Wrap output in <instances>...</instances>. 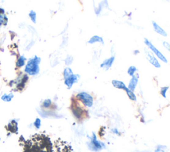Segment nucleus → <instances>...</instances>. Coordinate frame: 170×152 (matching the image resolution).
I'll return each instance as SVG.
<instances>
[{"instance_id": "4", "label": "nucleus", "mask_w": 170, "mask_h": 152, "mask_svg": "<svg viewBox=\"0 0 170 152\" xmlns=\"http://www.w3.org/2000/svg\"><path fill=\"white\" fill-rule=\"evenodd\" d=\"M144 43L147 46H148V48L150 49V50L152 51L153 54H155L158 58H160V59H161L163 62L168 63V59H166L165 57L158 50V49L155 46H154V45L151 42H150L148 39H146V38H145V40H144Z\"/></svg>"}, {"instance_id": "2", "label": "nucleus", "mask_w": 170, "mask_h": 152, "mask_svg": "<svg viewBox=\"0 0 170 152\" xmlns=\"http://www.w3.org/2000/svg\"><path fill=\"white\" fill-rule=\"evenodd\" d=\"M76 98L80 100L84 106L87 108L92 107L94 104V99L91 94L87 92H80L76 95Z\"/></svg>"}, {"instance_id": "1", "label": "nucleus", "mask_w": 170, "mask_h": 152, "mask_svg": "<svg viewBox=\"0 0 170 152\" xmlns=\"http://www.w3.org/2000/svg\"><path fill=\"white\" fill-rule=\"evenodd\" d=\"M39 57L35 55L33 58H30L27 62L25 67V72L29 75H37L40 71L39 64L41 63Z\"/></svg>"}, {"instance_id": "27", "label": "nucleus", "mask_w": 170, "mask_h": 152, "mask_svg": "<svg viewBox=\"0 0 170 152\" xmlns=\"http://www.w3.org/2000/svg\"><path fill=\"white\" fill-rule=\"evenodd\" d=\"M0 140H1V138H0Z\"/></svg>"}, {"instance_id": "11", "label": "nucleus", "mask_w": 170, "mask_h": 152, "mask_svg": "<svg viewBox=\"0 0 170 152\" xmlns=\"http://www.w3.org/2000/svg\"><path fill=\"white\" fill-rule=\"evenodd\" d=\"M152 24H153V29L154 30H155V32L157 33H159L160 35H161V36H163L164 37H167L168 36V34L167 33H166V32L165 31V30L164 29H162L160 26L158 25L156 22L155 21H153L152 22Z\"/></svg>"}, {"instance_id": "3", "label": "nucleus", "mask_w": 170, "mask_h": 152, "mask_svg": "<svg viewBox=\"0 0 170 152\" xmlns=\"http://www.w3.org/2000/svg\"><path fill=\"white\" fill-rule=\"evenodd\" d=\"M88 148L93 151H98L105 147L104 143L98 141L94 133H92V136L91 138V142L88 143Z\"/></svg>"}, {"instance_id": "9", "label": "nucleus", "mask_w": 170, "mask_h": 152, "mask_svg": "<svg viewBox=\"0 0 170 152\" xmlns=\"http://www.w3.org/2000/svg\"><path fill=\"white\" fill-rule=\"evenodd\" d=\"M138 83V75H134V76H132V78H131L128 88L130 90L132 91V92H134V91L136 89Z\"/></svg>"}, {"instance_id": "18", "label": "nucleus", "mask_w": 170, "mask_h": 152, "mask_svg": "<svg viewBox=\"0 0 170 152\" xmlns=\"http://www.w3.org/2000/svg\"><path fill=\"white\" fill-rule=\"evenodd\" d=\"M52 105V101L50 100V99H47V100H45L42 102V108L45 109H48Z\"/></svg>"}, {"instance_id": "25", "label": "nucleus", "mask_w": 170, "mask_h": 152, "mask_svg": "<svg viewBox=\"0 0 170 152\" xmlns=\"http://www.w3.org/2000/svg\"><path fill=\"white\" fill-rule=\"evenodd\" d=\"M163 45H164V46L166 49H167L168 51L169 50V47H170V45H169V44L168 42H167V41H164Z\"/></svg>"}, {"instance_id": "13", "label": "nucleus", "mask_w": 170, "mask_h": 152, "mask_svg": "<svg viewBox=\"0 0 170 152\" xmlns=\"http://www.w3.org/2000/svg\"><path fill=\"white\" fill-rule=\"evenodd\" d=\"M27 58L24 55H21L19 56L17 62H16V66L18 68H21L22 67H24L25 65V62H26Z\"/></svg>"}, {"instance_id": "22", "label": "nucleus", "mask_w": 170, "mask_h": 152, "mask_svg": "<svg viewBox=\"0 0 170 152\" xmlns=\"http://www.w3.org/2000/svg\"><path fill=\"white\" fill-rule=\"evenodd\" d=\"M168 89H169V87H164L161 88L160 93L164 98H166V93H167Z\"/></svg>"}, {"instance_id": "15", "label": "nucleus", "mask_w": 170, "mask_h": 152, "mask_svg": "<svg viewBox=\"0 0 170 152\" xmlns=\"http://www.w3.org/2000/svg\"><path fill=\"white\" fill-rule=\"evenodd\" d=\"M7 22H8V18L7 17L6 14H0V28H1L2 25L6 26L7 24Z\"/></svg>"}, {"instance_id": "24", "label": "nucleus", "mask_w": 170, "mask_h": 152, "mask_svg": "<svg viewBox=\"0 0 170 152\" xmlns=\"http://www.w3.org/2000/svg\"><path fill=\"white\" fill-rule=\"evenodd\" d=\"M166 148V146H158L155 150V152H165L164 149Z\"/></svg>"}, {"instance_id": "5", "label": "nucleus", "mask_w": 170, "mask_h": 152, "mask_svg": "<svg viewBox=\"0 0 170 152\" xmlns=\"http://www.w3.org/2000/svg\"><path fill=\"white\" fill-rule=\"evenodd\" d=\"M145 53H146V58L149 61V62L152 64L156 68H160L161 67L160 63L158 62V60L156 59V58L154 56L153 53L147 49H145Z\"/></svg>"}, {"instance_id": "6", "label": "nucleus", "mask_w": 170, "mask_h": 152, "mask_svg": "<svg viewBox=\"0 0 170 152\" xmlns=\"http://www.w3.org/2000/svg\"><path fill=\"white\" fill-rule=\"evenodd\" d=\"M79 79H80V75L79 74H73L72 75L68 76V78L65 79V82H64L65 84L67 86L68 89H71L75 83L78 82Z\"/></svg>"}, {"instance_id": "8", "label": "nucleus", "mask_w": 170, "mask_h": 152, "mask_svg": "<svg viewBox=\"0 0 170 152\" xmlns=\"http://www.w3.org/2000/svg\"><path fill=\"white\" fill-rule=\"evenodd\" d=\"M114 59H115L114 56H112L109 58L106 59L101 64H100V67L104 68L105 70H109L112 67V66H113V64L114 62Z\"/></svg>"}, {"instance_id": "17", "label": "nucleus", "mask_w": 170, "mask_h": 152, "mask_svg": "<svg viewBox=\"0 0 170 152\" xmlns=\"http://www.w3.org/2000/svg\"><path fill=\"white\" fill-rule=\"evenodd\" d=\"M73 74V71L71 70V68L70 67H66L63 71V76H64V79L68 78V76H70L71 75Z\"/></svg>"}, {"instance_id": "19", "label": "nucleus", "mask_w": 170, "mask_h": 152, "mask_svg": "<svg viewBox=\"0 0 170 152\" xmlns=\"http://www.w3.org/2000/svg\"><path fill=\"white\" fill-rule=\"evenodd\" d=\"M29 16L31 19V20L34 24H36V21H37V13L35 11L31 10L29 12Z\"/></svg>"}, {"instance_id": "14", "label": "nucleus", "mask_w": 170, "mask_h": 152, "mask_svg": "<svg viewBox=\"0 0 170 152\" xmlns=\"http://www.w3.org/2000/svg\"><path fill=\"white\" fill-rule=\"evenodd\" d=\"M14 97V95L12 93H4L3 96L1 97L2 100H3V101L6 102H9Z\"/></svg>"}, {"instance_id": "21", "label": "nucleus", "mask_w": 170, "mask_h": 152, "mask_svg": "<svg viewBox=\"0 0 170 152\" xmlns=\"http://www.w3.org/2000/svg\"><path fill=\"white\" fill-rule=\"evenodd\" d=\"M33 125H34V126L35 127V128L39 129L41 127V119L39 118V117L36 118L35 120V121H34Z\"/></svg>"}, {"instance_id": "16", "label": "nucleus", "mask_w": 170, "mask_h": 152, "mask_svg": "<svg viewBox=\"0 0 170 152\" xmlns=\"http://www.w3.org/2000/svg\"><path fill=\"white\" fill-rule=\"evenodd\" d=\"M125 92H126L127 95H128V97L131 100H132V101H136L137 100V97H136V96L135 95V93H134V92H132V91H131L128 88Z\"/></svg>"}, {"instance_id": "26", "label": "nucleus", "mask_w": 170, "mask_h": 152, "mask_svg": "<svg viewBox=\"0 0 170 152\" xmlns=\"http://www.w3.org/2000/svg\"><path fill=\"white\" fill-rule=\"evenodd\" d=\"M112 132H113V134H114L116 135H119L120 134H119V131L118 130V129H116V128L113 129V130H112Z\"/></svg>"}, {"instance_id": "12", "label": "nucleus", "mask_w": 170, "mask_h": 152, "mask_svg": "<svg viewBox=\"0 0 170 152\" xmlns=\"http://www.w3.org/2000/svg\"><path fill=\"white\" fill-rule=\"evenodd\" d=\"M100 43L102 44H104V40L102 39V37H100L98 36H94L93 37H92L91 39L88 40V44H93L94 43Z\"/></svg>"}, {"instance_id": "23", "label": "nucleus", "mask_w": 170, "mask_h": 152, "mask_svg": "<svg viewBox=\"0 0 170 152\" xmlns=\"http://www.w3.org/2000/svg\"><path fill=\"white\" fill-rule=\"evenodd\" d=\"M65 63H66V65H67V66L71 65L73 62V58L71 55H67L66 59H65Z\"/></svg>"}, {"instance_id": "7", "label": "nucleus", "mask_w": 170, "mask_h": 152, "mask_svg": "<svg viewBox=\"0 0 170 152\" xmlns=\"http://www.w3.org/2000/svg\"><path fill=\"white\" fill-rule=\"evenodd\" d=\"M72 112L76 119L80 120L84 115V109L79 105H75L72 108Z\"/></svg>"}, {"instance_id": "10", "label": "nucleus", "mask_w": 170, "mask_h": 152, "mask_svg": "<svg viewBox=\"0 0 170 152\" xmlns=\"http://www.w3.org/2000/svg\"><path fill=\"white\" fill-rule=\"evenodd\" d=\"M112 84L113 85V86L116 88L117 89H122L126 91L128 87H126V86L125 85V83H124L123 82L119 81V80H116V79H114V80L112 81Z\"/></svg>"}, {"instance_id": "20", "label": "nucleus", "mask_w": 170, "mask_h": 152, "mask_svg": "<svg viewBox=\"0 0 170 152\" xmlns=\"http://www.w3.org/2000/svg\"><path fill=\"white\" fill-rule=\"evenodd\" d=\"M136 71H137V68L134 66L129 67L128 69V75H130L131 77L134 76Z\"/></svg>"}]
</instances>
